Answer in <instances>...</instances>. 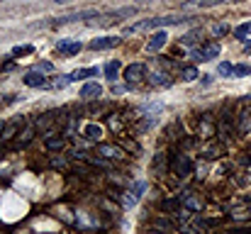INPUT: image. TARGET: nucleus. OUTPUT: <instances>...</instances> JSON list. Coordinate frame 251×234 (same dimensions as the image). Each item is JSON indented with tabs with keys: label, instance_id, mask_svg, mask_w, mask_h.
I'll return each mask as SVG.
<instances>
[{
	"label": "nucleus",
	"instance_id": "nucleus-15",
	"mask_svg": "<svg viewBox=\"0 0 251 234\" xmlns=\"http://www.w3.org/2000/svg\"><path fill=\"white\" fill-rule=\"evenodd\" d=\"M56 49L64 54V56H76L81 49H83V44L81 42H71V39H64V42H59L56 44Z\"/></svg>",
	"mask_w": 251,
	"mask_h": 234
},
{
	"label": "nucleus",
	"instance_id": "nucleus-17",
	"mask_svg": "<svg viewBox=\"0 0 251 234\" xmlns=\"http://www.w3.org/2000/svg\"><path fill=\"white\" fill-rule=\"evenodd\" d=\"M180 203H183V193H178V195H173V198L161 200V203H159V208H161V212H176V210L180 208Z\"/></svg>",
	"mask_w": 251,
	"mask_h": 234
},
{
	"label": "nucleus",
	"instance_id": "nucleus-8",
	"mask_svg": "<svg viewBox=\"0 0 251 234\" xmlns=\"http://www.w3.org/2000/svg\"><path fill=\"white\" fill-rule=\"evenodd\" d=\"M168 171H171V156L159 152V154L154 156V161H151V173L156 178H161V176H166Z\"/></svg>",
	"mask_w": 251,
	"mask_h": 234
},
{
	"label": "nucleus",
	"instance_id": "nucleus-9",
	"mask_svg": "<svg viewBox=\"0 0 251 234\" xmlns=\"http://www.w3.org/2000/svg\"><path fill=\"white\" fill-rule=\"evenodd\" d=\"M212 222H207V220H202V217H198V215H193L185 225H180L183 227V232L185 234H205V230L210 227Z\"/></svg>",
	"mask_w": 251,
	"mask_h": 234
},
{
	"label": "nucleus",
	"instance_id": "nucleus-32",
	"mask_svg": "<svg viewBox=\"0 0 251 234\" xmlns=\"http://www.w3.org/2000/svg\"><path fill=\"white\" fill-rule=\"evenodd\" d=\"M69 83H74V80H71V74H69V76H59V78H56V80H54V83H49V85L59 90V88H66Z\"/></svg>",
	"mask_w": 251,
	"mask_h": 234
},
{
	"label": "nucleus",
	"instance_id": "nucleus-2",
	"mask_svg": "<svg viewBox=\"0 0 251 234\" xmlns=\"http://www.w3.org/2000/svg\"><path fill=\"white\" fill-rule=\"evenodd\" d=\"M171 173H173V176H178V178L190 176V173H193V161L183 154V152H180V154L176 152V154L171 156Z\"/></svg>",
	"mask_w": 251,
	"mask_h": 234
},
{
	"label": "nucleus",
	"instance_id": "nucleus-16",
	"mask_svg": "<svg viewBox=\"0 0 251 234\" xmlns=\"http://www.w3.org/2000/svg\"><path fill=\"white\" fill-rule=\"evenodd\" d=\"M44 144H47V149L54 154V152H64V147H66V137H59V134H49V137H44Z\"/></svg>",
	"mask_w": 251,
	"mask_h": 234
},
{
	"label": "nucleus",
	"instance_id": "nucleus-33",
	"mask_svg": "<svg viewBox=\"0 0 251 234\" xmlns=\"http://www.w3.org/2000/svg\"><path fill=\"white\" fill-rule=\"evenodd\" d=\"M25 54H32V47L29 44H20L12 49V56H25Z\"/></svg>",
	"mask_w": 251,
	"mask_h": 234
},
{
	"label": "nucleus",
	"instance_id": "nucleus-29",
	"mask_svg": "<svg viewBox=\"0 0 251 234\" xmlns=\"http://www.w3.org/2000/svg\"><path fill=\"white\" fill-rule=\"evenodd\" d=\"M151 78H154L151 83H154L156 88H168V85H171V78H168L166 74H154Z\"/></svg>",
	"mask_w": 251,
	"mask_h": 234
},
{
	"label": "nucleus",
	"instance_id": "nucleus-39",
	"mask_svg": "<svg viewBox=\"0 0 251 234\" xmlns=\"http://www.w3.org/2000/svg\"><path fill=\"white\" fill-rule=\"evenodd\" d=\"M125 90H129V83H127V85H115V88H112L115 95H120V93H125Z\"/></svg>",
	"mask_w": 251,
	"mask_h": 234
},
{
	"label": "nucleus",
	"instance_id": "nucleus-23",
	"mask_svg": "<svg viewBox=\"0 0 251 234\" xmlns=\"http://www.w3.org/2000/svg\"><path fill=\"white\" fill-rule=\"evenodd\" d=\"M200 37H202V29H193V32H188V34H183V37H180V44L193 47V44H198V42H200Z\"/></svg>",
	"mask_w": 251,
	"mask_h": 234
},
{
	"label": "nucleus",
	"instance_id": "nucleus-3",
	"mask_svg": "<svg viewBox=\"0 0 251 234\" xmlns=\"http://www.w3.org/2000/svg\"><path fill=\"white\" fill-rule=\"evenodd\" d=\"M144 190H147V181H137V183H132V188L122 195V200H120V205L125 208V210H129V208H134V203L144 195Z\"/></svg>",
	"mask_w": 251,
	"mask_h": 234
},
{
	"label": "nucleus",
	"instance_id": "nucleus-35",
	"mask_svg": "<svg viewBox=\"0 0 251 234\" xmlns=\"http://www.w3.org/2000/svg\"><path fill=\"white\" fill-rule=\"evenodd\" d=\"M251 74V66H247V64H237L234 66V76H249Z\"/></svg>",
	"mask_w": 251,
	"mask_h": 234
},
{
	"label": "nucleus",
	"instance_id": "nucleus-26",
	"mask_svg": "<svg viewBox=\"0 0 251 234\" xmlns=\"http://www.w3.org/2000/svg\"><path fill=\"white\" fill-rule=\"evenodd\" d=\"M95 74H98V69H78V71L71 74V80H83V78H90Z\"/></svg>",
	"mask_w": 251,
	"mask_h": 234
},
{
	"label": "nucleus",
	"instance_id": "nucleus-21",
	"mask_svg": "<svg viewBox=\"0 0 251 234\" xmlns=\"http://www.w3.org/2000/svg\"><path fill=\"white\" fill-rule=\"evenodd\" d=\"M54 115H56V110H54V112H47V115H42V117H37V122H34L37 130H42V132H44V130H51V127H54Z\"/></svg>",
	"mask_w": 251,
	"mask_h": 234
},
{
	"label": "nucleus",
	"instance_id": "nucleus-28",
	"mask_svg": "<svg viewBox=\"0 0 251 234\" xmlns=\"http://www.w3.org/2000/svg\"><path fill=\"white\" fill-rule=\"evenodd\" d=\"M120 66H122L120 61H110V64L105 66V76L110 78V80H115V78H117V71H120Z\"/></svg>",
	"mask_w": 251,
	"mask_h": 234
},
{
	"label": "nucleus",
	"instance_id": "nucleus-40",
	"mask_svg": "<svg viewBox=\"0 0 251 234\" xmlns=\"http://www.w3.org/2000/svg\"><path fill=\"white\" fill-rule=\"evenodd\" d=\"M71 156H74V158H88V154H85V152H81V149H74V152H71Z\"/></svg>",
	"mask_w": 251,
	"mask_h": 234
},
{
	"label": "nucleus",
	"instance_id": "nucleus-24",
	"mask_svg": "<svg viewBox=\"0 0 251 234\" xmlns=\"http://www.w3.org/2000/svg\"><path fill=\"white\" fill-rule=\"evenodd\" d=\"M132 15H137V7H120V10L107 12L105 17H117V20H125V17H132Z\"/></svg>",
	"mask_w": 251,
	"mask_h": 234
},
{
	"label": "nucleus",
	"instance_id": "nucleus-6",
	"mask_svg": "<svg viewBox=\"0 0 251 234\" xmlns=\"http://www.w3.org/2000/svg\"><path fill=\"white\" fill-rule=\"evenodd\" d=\"M176 230V222L168 217V215H156L149 225V232L151 234H171Z\"/></svg>",
	"mask_w": 251,
	"mask_h": 234
},
{
	"label": "nucleus",
	"instance_id": "nucleus-30",
	"mask_svg": "<svg viewBox=\"0 0 251 234\" xmlns=\"http://www.w3.org/2000/svg\"><path fill=\"white\" fill-rule=\"evenodd\" d=\"M217 74H220L222 78L234 76V66H232V64H227V61H222V64H220V69H217Z\"/></svg>",
	"mask_w": 251,
	"mask_h": 234
},
{
	"label": "nucleus",
	"instance_id": "nucleus-14",
	"mask_svg": "<svg viewBox=\"0 0 251 234\" xmlns=\"http://www.w3.org/2000/svg\"><path fill=\"white\" fill-rule=\"evenodd\" d=\"M98 154L102 156V158H107V161H117V158H125V149H120L115 144H102L98 149Z\"/></svg>",
	"mask_w": 251,
	"mask_h": 234
},
{
	"label": "nucleus",
	"instance_id": "nucleus-13",
	"mask_svg": "<svg viewBox=\"0 0 251 234\" xmlns=\"http://www.w3.org/2000/svg\"><path fill=\"white\" fill-rule=\"evenodd\" d=\"M22 80H25L27 88H44V85H49V80H47V76L42 71H29V74H25Z\"/></svg>",
	"mask_w": 251,
	"mask_h": 234
},
{
	"label": "nucleus",
	"instance_id": "nucleus-31",
	"mask_svg": "<svg viewBox=\"0 0 251 234\" xmlns=\"http://www.w3.org/2000/svg\"><path fill=\"white\" fill-rule=\"evenodd\" d=\"M180 78H183V80H195V78H198V69H195V66H185V69L180 71Z\"/></svg>",
	"mask_w": 251,
	"mask_h": 234
},
{
	"label": "nucleus",
	"instance_id": "nucleus-41",
	"mask_svg": "<svg viewBox=\"0 0 251 234\" xmlns=\"http://www.w3.org/2000/svg\"><path fill=\"white\" fill-rule=\"evenodd\" d=\"M242 203H244V205H251V195H247V198H244Z\"/></svg>",
	"mask_w": 251,
	"mask_h": 234
},
{
	"label": "nucleus",
	"instance_id": "nucleus-25",
	"mask_svg": "<svg viewBox=\"0 0 251 234\" xmlns=\"http://www.w3.org/2000/svg\"><path fill=\"white\" fill-rule=\"evenodd\" d=\"M49 166L56 168V171H66L69 168V161L64 156H49Z\"/></svg>",
	"mask_w": 251,
	"mask_h": 234
},
{
	"label": "nucleus",
	"instance_id": "nucleus-7",
	"mask_svg": "<svg viewBox=\"0 0 251 234\" xmlns=\"http://www.w3.org/2000/svg\"><path fill=\"white\" fill-rule=\"evenodd\" d=\"M147 66L144 64H129L127 69H125V80L129 83V85H137L139 80H144L147 78Z\"/></svg>",
	"mask_w": 251,
	"mask_h": 234
},
{
	"label": "nucleus",
	"instance_id": "nucleus-12",
	"mask_svg": "<svg viewBox=\"0 0 251 234\" xmlns=\"http://www.w3.org/2000/svg\"><path fill=\"white\" fill-rule=\"evenodd\" d=\"M166 42H168L166 29H161V32H154V34L149 37V42H147V52H149V54H154V52H161V49L166 47Z\"/></svg>",
	"mask_w": 251,
	"mask_h": 234
},
{
	"label": "nucleus",
	"instance_id": "nucleus-37",
	"mask_svg": "<svg viewBox=\"0 0 251 234\" xmlns=\"http://www.w3.org/2000/svg\"><path fill=\"white\" fill-rule=\"evenodd\" d=\"M100 110H105V103H102V100H98V103H93V105L88 107L90 115H95V112H100Z\"/></svg>",
	"mask_w": 251,
	"mask_h": 234
},
{
	"label": "nucleus",
	"instance_id": "nucleus-42",
	"mask_svg": "<svg viewBox=\"0 0 251 234\" xmlns=\"http://www.w3.org/2000/svg\"><path fill=\"white\" fill-rule=\"evenodd\" d=\"M247 49H249V52H251V42H249V44H247Z\"/></svg>",
	"mask_w": 251,
	"mask_h": 234
},
{
	"label": "nucleus",
	"instance_id": "nucleus-38",
	"mask_svg": "<svg viewBox=\"0 0 251 234\" xmlns=\"http://www.w3.org/2000/svg\"><path fill=\"white\" fill-rule=\"evenodd\" d=\"M39 71H42V74H49V71H54V66H51L49 61H44V64H39Z\"/></svg>",
	"mask_w": 251,
	"mask_h": 234
},
{
	"label": "nucleus",
	"instance_id": "nucleus-11",
	"mask_svg": "<svg viewBox=\"0 0 251 234\" xmlns=\"http://www.w3.org/2000/svg\"><path fill=\"white\" fill-rule=\"evenodd\" d=\"M180 208L195 215V212L202 210V198H200L198 193H183V203H180Z\"/></svg>",
	"mask_w": 251,
	"mask_h": 234
},
{
	"label": "nucleus",
	"instance_id": "nucleus-5",
	"mask_svg": "<svg viewBox=\"0 0 251 234\" xmlns=\"http://www.w3.org/2000/svg\"><path fill=\"white\" fill-rule=\"evenodd\" d=\"M34 134H37V125H34V122H27V125H25V127H22V130L15 134V139H12V147H15V149H22V147H27V144L32 142V137H34Z\"/></svg>",
	"mask_w": 251,
	"mask_h": 234
},
{
	"label": "nucleus",
	"instance_id": "nucleus-20",
	"mask_svg": "<svg viewBox=\"0 0 251 234\" xmlns=\"http://www.w3.org/2000/svg\"><path fill=\"white\" fill-rule=\"evenodd\" d=\"M17 132H20V122H7V125L0 127V134H2L0 139H2V142H5V139H15Z\"/></svg>",
	"mask_w": 251,
	"mask_h": 234
},
{
	"label": "nucleus",
	"instance_id": "nucleus-10",
	"mask_svg": "<svg viewBox=\"0 0 251 234\" xmlns=\"http://www.w3.org/2000/svg\"><path fill=\"white\" fill-rule=\"evenodd\" d=\"M122 44V37H98V39H93L88 47L93 49V52H105V49H115V47H120Z\"/></svg>",
	"mask_w": 251,
	"mask_h": 234
},
{
	"label": "nucleus",
	"instance_id": "nucleus-4",
	"mask_svg": "<svg viewBox=\"0 0 251 234\" xmlns=\"http://www.w3.org/2000/svg\"><path fill=\"white\" fill-rule=\"evenodd\" d=\"M220 52H222V47H220V42H210V44H205V47H198V49H193V59L195 61H210V59H215V56H220Z\"/></svg>",
	"mask_w": 251,
	"mask_h": 234
},
{
	"label": "nucleus",
	"instance_id": "nucleus-22",
	"mask_svg": "<svg viewBox=\"0 0 251 234\" xmlns=\"http://www.w3.org/2000/svg\"><path fill=\"white\" fill-rule=\"evenodd\" d=\"M222 154H225V149L220 144H210V147L202 149V158H207V161H215V158H220Z\"/></svg>",
	"mask_w": 251,
	"mask_h": 234
},
{
	"label": "nucleus",
	"instance_id": "nucleus-18",
	"mask_svg": "<svg viewBox=\"0 0 251 234\" xmlns=\"http://www.w3.org/2000/svg\"><path fill=\"white\" fill-rule=\"evenodd\" d=\"M98 95H102V85H98V83H83V88H81V98L93 100V98H98Z\"/></svg>",
	"mask_w": 251,
	"mask_h": 234
},
{
	"label": "nucleus",
	"instance_id": "nucleus-27",
	"mask_svg": "<svg viewBox=\"0 0 251 234\" xmlns=\"http://www.w3.org/2000/svg\"><path fill=\"white\" fill-rule=\"evenodd\" d=\"M234 34H237V39H244V42H247V37L251 34V20L244 22V25H239V27L234 29Z\"/></svg>",
	"mask_w": 251,
	"mask_h": 234
},
{
	"label": "nucleus",
	"instance_id": "nucleus-34",
	"mask_svg": "<svg viewBox=\"0 0 251 234\" xmlns=\"http://www.w3.org/2000/svg\"><path fill=\"white\" fill-rule=\"evenodd\" d=\"M220 2H225V0H193V5H198V7H215Z\"/></svg>",
	"mask_w": 251,
	"mask_h": 234
},
{
	"label": "nucleus",
	"instance_id": "nucleus-36",
	"mask_svg": "<svg viewBox=\"0 0 251 234\" xmlns=\"http://www.w3.org/2000/svg\"><path fill=\"white\" fill-rule=\"evenodd\" d=\"M227 29H229V27H227L225 22H220V25L212 27V34H215V37H222V34H227Z\"/></svg>",
	"mask_w": 251,
	"mask_h": 234
},
{
	"label": "nucleus",
	"instance_id": "nucleus-19",
	"mask_svg": "<svg viewBox=\"0 0 251 234\" xmlns=\"http://www.w3.org/2000/svg\"><path fill=\"white\" fill-rule=\"evenodd\" d=\"M83 134H85L88 142H100V139H102V127L90 122V125H85L83 127Z\"/></svg>",
	"mask_w": 251,
	"mask_h": 234
},
{
	"label": "nucleus",
	"instance_id": "nucleus-1",
	"mask_svg": "<svg viewBox=\"0 0 251 234\" xmlns=\"http://www.w3.org/2000/svg\"><path fill=\"white\" fill-rule=\"evenodd\" d=\"M190 17H178V15H168V17H151V20H144V22H137L132 27L125 29V34H132V32H144V29H159V27H168V25H178V22H185Z\"/></svg>",
	"mask_w": 251,
	"mask_h": 234
}]
</instances>
